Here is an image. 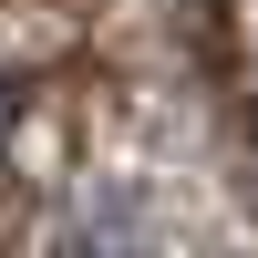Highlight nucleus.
I'll list each match as a JSON object with an SVG mask.
<instances>
[{
  "label": "nucleus",
  "instance_id": "f257e3e1",
  "mask_svg": "<svg viewBox=\"0 0 258 258\" xmlns=\"http://www.w3.org/2000/svg\"><path fill=\"white\" fill-rule=\"evenodd\" d=\"M11 124H21V83L0 73V145H11Z\"/></svg>",
  "mask_w": 258,
  "mask_h": 258
}]
</instances>
